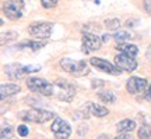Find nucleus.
<instances>
[{"label":"nucleus","mask_w":151,"mask_h":139,"mask_svg":"<svg viewBox=\"0 0 151 139\" xmlns=\"http://www.w3.org/2000/svg\"><path fill=\"white\" fill-rule=\"evenodd\" d=\"M18 117L25 123H35V124H45L49 120L55 118V114L52 111L43 110V109H28L18 113Z\"/></svg>","instance_id":"1"},{"label":"nucleus","mask_w":151,"mask_h":139,"mask_svg":"<svg viewBox=\"0 0 151 139\" xmlns=\"http://www.w3.org/2000/svg\"><path fill=\"white\" fill-rule=\"evenodd\" d=\"M27 86L29 91L35 92V93H41L43 96H53L55 93V85L43 78L31 77L27 79Z\"/></svg>","instance_id":"2"},{"label":"nucleus","mask_w":151,"mask_h":139,"mask_svg":"<svg viewBox=\"0 0 151 139\" xmlns=\"http://www.w3.org/2000/svg\"><path fill=\"white\" fill-rule=\"evenodd\" d=\"M55 85V93L53 96H56L62 102L70 103L76 96V88L71 85L69 81L66 79H58L53 84Z\"/></svg>","instance_id":"3"},{"label":"nucleus","mask_w":151,"mask_h":139,"mask_svg":"<svg viewBox=\"0 0 151 139\" xmlns=\"http://www.w3.org/2000/svg\"><path fill=\"white\" fill-rule=\"evenodd\" d=\"M41 70L39 65H22V64H10L4 67V72L10 79H21L24 77H27L28 74L32 72H38Z\"/></svg>","instance_id":"4"},{"label":"nucleus","mask_w":151,"mask_h":139,"mask_svg":"<svg viewBox=\"0 0 151 139\" xmlns=\"http://www.w3.org/2000/svg\"><path fill=\"white\" fill-rule=\"evenodd\" d=\"M60 67L65 70L66 72L76 75V77H83L90 72L88 64L86 60H71V59H62L60 60Z\"/></svg>","instance_id":"5"},{"label":"nucleus","mask_w":151,"mask_h":139,"mask_svg":"<svg viewBox=\"0 0 151 139\" xmlns=\"http://www.w3.org/2000/svg\"><path fill=\"white\" fill-rule=\"evenodd\" d=\"M53 31V24L52 22H34L28 27V33L31 35L35 39H39V40H46L49 39L50 33Z\"/></svg>","instance_id":"6"},{"label":"nucleus","mask_w":151,"mask_h":139,"mask_svg":"<svg viewBox=\"0 0 151 139\" xmlns=\"http://www.w3.org/2000/svg\"><path fill=\"white\" fill-rule=\"evenodd\" d=\"M3 13L11 21L20 20L24 16V1L22 0H7L3 4Z\"/></svg>","instance_id":"7"},{"label":"nucleus","mask_w":151,"mask_h":139,"mask_svg":"<svg viewBox=\"0 0 151 139\" xmlns=\"http://www.w3.org/2000/svg\"><path fill=\"white\" fill-rule=\"evenodd\" d=\"M90 64L92 67H95L97 70H99V71H102V72L109 74V75H120L123 72V70L119 68L116 64H112V63H109L108 60L101 59V57H92L90 60Z\"/></svg>","instance_id":"8"},{"label":"nucleus","mask_w":151,"mask_h":139,"mask_svg":"<svg viewBox=\"0 0 151 139\" xmlns=\"http://www.w3.org/2000/svg\"><path fill=\"white\" fill-rule=\"evenodd\" d=\"M50 131H52V134H53L56 138H69L71 135L70 124L60 117L53 118V123H52Z\"/></svg>","instance_id":"9"},{"label":"nucleus","mask_w":151,"mask_h":139,"mask_svg":"<svg viewBox=\"0 0 151 139\" xmlns=\"http://www.w3.org/2000/svg\"><path fill=\"white\" fill-rule=\"evenodd\" d=\"M81 42H83V46H81V50L83 53H90V52H94V50H99L101 45H102V38L97 36L94 33L86 32L81 38Z\"/></svg>","instance_id":"10"},{"label":"nucleus","mask_w":151,"mask_h":139,"mask_svg":"<svg viewBox=\"0 0 151 139\" xmlns=\"http://www.w3.org/2000/svg\"><path fill=\"white\" fill-rule=\"evenodd\" d=\"M148 86L146 78H140V77H132L126 81V91L130 95H137L141 92L146 91V88Z\"/></svg>","instance_id":"11"},{"label":"nucleus","mask_w":151,"mask_h":139,"mask_svg":"<svg viewBox=\"0 0 151 139\" xmlns=\"http://www.w3.org/2000/svg\"><path fill=\"white\" fill-rule=\"evenodd\" d=\"M115 64L118 65L119 68H122L123 71H127V72H132V71H134L137 68V61L134 60V57L124 53L115 56Z\"/></svg>","instance_id":"12"},{"label":"nucleus","mask_w":151,"mask_h":139,"mask_svg":"<svg viewBox=\"0 0 151 139\" xmlns=\"http://www.w3.org/2000/svg\"><path fill=\"white\" fill-rule=\"evenodd\" d=\"M86 110L91 116H94V117H98V118H104V117H106L109 114L108 111V109L106 107H104V106H99V104H97V103H94V102H87L86 103Z\"/></svg>","instance_id":"13"},{"label":"nucleus","mask_w":151,"mask_h":139,"mask_svg":"<svg viewBox=\"0 0 151 139\" xmlns=\"http://www.w3.org/2000/svg\"><path fill=\"white\" fill-rule=\"evenodd\" d=\"M143 124L137 131L139 138H151V117L147 114H140Z\"/></svg>","instance_id":"14"},{"label":"nucleus","mask_w":151,"mask_h":139,"mask_svg":"<svg viewBox=\"0 0 151 139\" xmlns=\"http://www.w3.org/2000/svg\"><path fill=\"white\" fill-rule=\"evenodd\" d=\"M18 92H21V86L18 84H1V86H0L1 99H6L7 96H13Z\"/></svg>","instance_id":"15"},{"label":"nucleus","mask_w":151,"mask_h":139,"mask_svg":"<svg viewBox=\"0 0 151 139\" xmlns=\"http://www.w3.org/2000/svg\"><path fill=\"white\" fill-rule=\"evenodd\" d=\"M46 46V42L45 40H24V42H20L17 43V49H29V50H39Z\"/></svg>","instance_id":"16"},{"label":"nucleus","mask_w":151,"mask_h":139,"mask_svg":"<svg viewBox=\"0 0 151 139\" xmlns=\"http://www.w3.org/2000/svg\"><path fill=\"white\" fill-rule=\"evenodd\" d=\"M120 53H124V54H129L132 57H136L139 54V48L136 45H132V43H124V42H119L118 46H116Z\"/></svg>","instance_id":"17"},{"label":"nucleus","mask_w":151,"mask_h":139,"mask_svg":"<svg viewBox=\"0 0 151 139\" xmlns=\"http://www.w3.org/2000/svg\"><path fill=\"white\" fill-rule=\"evenodd\" d=\"M116 129H118V132H129L130 134L132 131L136 129V121L130 120V118H124L116 124Z\"/></svg>","instance_id":"18"},{"label":"nucleus","mask_w":151,"mask_h":139,"mask_svg":"<svg viewBox=\"0 0 151 139\" xmlns=\"http://www.w3.org/2000/svg\"><path fill=\"white\" fill-rule=\"evenodd\" d=\"M98 97L106 104H112L116 102V96L112 91H99L98 92Z\"/></svg>","instance_id":"19"},{"label":"nucleus","mask_w":151,"mask_h":139,"mask_svg":"<svg viewBox=\"0 0 151 139\" xmlns=\"http://www.w3.org/2000/svg\"><path fill=\"white\" fill-rule=\"evenodd\" d=\"M105 27L108 28L109 31H118L120 27V21L118 18H108L105 20Z\"/></svg>","instance_id":"20"},{"label":"nucleus","mask_w":151,"mask_h":139,"mask_svg":"<svg viewBox=\"0 0 151 139\" xmlns=\"http://www.w3.org/2000/svg\"><path fill=\"white\" fill-rule=\"evenodd\" d=\"M18 38V33L16 31H9V32H4L1 33V45H6V42L9 43L11 40H14Z\"/></svg>","instance_id":"21"},{"label":"nucleus","mask_w":151,"mask_h":139,"mask_svg":"<svg viewBox=\"0 0 151 139\" xmlns=\"http://www.w3.org/2000/svg\"><path fill=\"white\" fill-rule=\"evenodd\" d=\"M113 39L115 40H118V42H126V40H129L130 38V33L126 32V31H116V32L113 33Z\"/></svg>","instance_id":"22"},{"label":"nucleus","mask_w":151,"mask_h":139,"mask_svg":"<svg viewBox=\"0 0 151 139\" xmlns=\"http://www.w3.org/2000/svg\"><path fill=\"white\" fill-rule=\"evenodd\" d=\"M11 135H13V129L9 124H3L1 125V132H0V136L3 139L6 138H11Z\"/></svg>","instance_id":"23"},{"label":"nucleus","mask_w":151,"mask_h":139,"mask_svg":"<svg viewBox=\"0 0 151 139\" xmlns=\"http://www.w3.org/2000/svg\"><path fill=\"white\" fill-rule=\"evenodd\" d=\"M17 134L20 135V136H22V138H25V136L29 134V129H28L27 125L21 124V125H18V127H17Z\"/></svg>","instance_id":"24"},{"label":"nucleus","mask_w":151,"mask_h":139,"mask_svg":"<svg viewBox=\"0 0 151 139\" xmlns=\"http://www.w3.org/2000/svg\"><path fill=\"white\" fill-rule=\"evenodd\" d=\"M59 0H41V4H42L43 9H52L58 4Z\"/></svg>","instance_id":"25"},{"label":"nucleus","mask_w":151,"mask_h":139,"mask_svg":"<svg viewBox=\"0 0 151 139\" xmlns=\"http://www.w3.org/2000/svg\"><path fill=\"white\" fill-rule=\"evenodd\" d=\"M143 7H144V11L147 14L151 16V0H143Z\"/></svg>","instance_id":"26"},{"label":"nucleus","mask_w":151,"mask_h":139,"mask_svg":"<svg viewBox=\"0 0 151 139\" xmlns=\"http://www.w3.org/2000/svg\"><path fill=\"white\" fill-rule=\"evenodd\" d=\"M144 96H146V99H148L151 102V84H148V86L146 88V91H144Z\"/></svg>","instance_id":"27"},{"label":"nucleus","mask_w":151,"mask_h":139,"mask_svg":"<svg viewBox=\"0 0 151 139\" xmlns=\"http://www.w3.org/2000/svg\"><path fill=\"white\" fill-rule=\"evenodd\" d=\"M91 85H92V88H99V86H104V81L102 79H94Z\"/></svg>","instance_id":"28"},{"label":"nucleus","mask_w":151,"mask_h":139,"mask_svg":"<svg viewBox=\"0 0 151 139\" xmlns=\"http://www.w3.org/2000/svg\"><path fill=\"white\" fill-rule=\"evenodd\" d=\"M111 38H112L111 35H108V33H105V35L102 36V42H104V43H105V42H109V40H111Z\"/></svg>","instance_id":"29"},{"label":"nucleus","mask_w":151,"mask_h":139,"mask_svg":"<svg viewBox=\"0 0 151 139\" xmlns=\"http://www.w3.org/2000/svg\"><path fill=\"white\" fill-rule=\"evenodd\" d=\"M146 57L148 60H151V45L148 46V49H147V52H146Z\"/></svg>","instance_id":"30"}]
</instances>
